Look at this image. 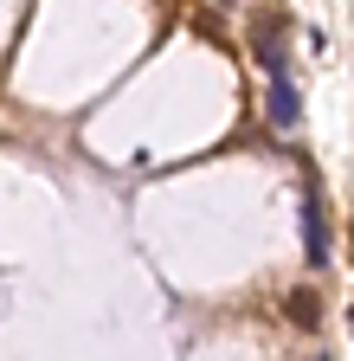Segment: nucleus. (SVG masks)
<instances>
[{"label": "nucleus", "instance_id": "f257e3e1", "mask_svg": "<svg viewBox=\"0 0 354 361\" xmlns=\"http://www.w3.org/2000/svg\"><path fill=\"white\" fill-rule=\"evenodd\" d=\"M303 258H309V264H329V258H335L329 207H322V194H316V188H309V200H303Z\"/></svg>", "mask_w": 354, "mask_h": 361}, {"label": "nucleus", "instance_id": "f03ea898", "mask_svg": "<svg viewBox=\"0 0 354 361\" xmlns=\"http://www.w3.org/2000/svg\"><path fill=\"white\" fill-rule=\"evenodd\" d=\"M264 116H271L277 129H296V116H303V97H296L290 71H277V78H271V90H264Z\"/></svg>", "mask_w": 354, "mask_h": 361}, {"label": "nucleus", "instance_id": "7ed1b4c3", "mask_svg": "<svg viewBox=\"0 0 354 361\" xmlns=\"http://www.w3.org/2000/svg\"><path fill=\"white\" fill-rule=\"evenodd\" d=\"M251 52H258V65L271 71V78H277V71H290V52H284V39H277V26H264V32L251 39Z\"/></svg>", "mask_w": 354, "mask_h": 361}, {"label": "nucleus", "instance_id": "20e7f679", "mask_svg": "<svg viewBox=\"0 0 354 361\" xmlns=\"http://www.w3.org/2000/svg\"><path fill=\"white\" fill-rule=\"evenodd\" d=\"M284 310H290V323H303V329H316V323H322V297H316V290H290Z\"/></svg>", "mask_w": 354, "mask_h": 361}, {"label": "nucleus", "instance_id": "39448f33", "mask_svg": "<svg viewBox=\"0 0 354 361\" xmlns=\"http://www.w3.org/2000/svg\"><path fill=\"white\" fill-rule=\"evenodd\" d=\"M348 329H354V310H348Z\"/></svg>", "mask_w": 354, "mask_h": 361}, {"label": "nucleus", "instance_id": "423d86ee", "mask_svg": "<svg viewBox=\"0 0 354 361\" xmlns=\"http://www.w3.org/2000/svg\"><path fill=\"white\" fill-rule=\"evenodd\" d=\"M316 361H329V355H316Z\"/></svg>", "mask_w": 354, "mask_h": 361}]
</instances>
